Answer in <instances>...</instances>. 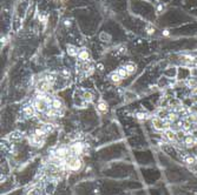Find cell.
Returning <instances> with one entry per match:
<instances>
[{"label": "cell", "instance_id": "cell-1", "mask_svg": "<svg viewBox=\"0 0 197 195\" xmlns=\"http://www.w3.org/2000/svg\"><path fill=\"white\" fill-rule=\"evenodd\" d=\"M83 166V161L80 158L76 156V155H70L66 160H65V167L67 170L71 172H77Z\"/></svg>", "mask_w": 197, "mask_h": 195}, {"label": "cell", "instance_id": "cell-2", "mask_svg": "<svg viewBox=\"0 0 197 195\" xmlns=\"http://www.w3.org/2000/svg\"><path fill=\"white\" fill-rule=\"evenodd\" d=\"M151 121H152L154 128L157 129V130H167V129H169V122L163 120V118H161V116H154L151 119Z\"/></svg>", "mask_w": 197, "mask_h": 195}, {"label": "cell", "instance_id": "cell-3", "mask_svg": "<svg viewBox=\"0 0 197 195\" xmlns=\"http://www.w3.org/2000/svg\"><path fill=\"white\" fill-rule=\"evenodd\" d=\"M85 149V145L83 142H80V141H76L73 145H71L70 146V155H76V156H78V155H80V154L84 152Z\"/></svg>", "mask_w": 197, "mask_h": 195}, {"label": "cell", "instance_id": "cell-4", "mask_svg": "<svg viewBox=\"0 0 197 195\" xmlns=\"http://www.w3.org/2000/svg\"><path fill=\"white\" fill-rule=\"evenodd\" d=\"M45 139H46L45 136H39L34 133V134L28 136V142L33 147H42V145L45 143Z\"/></svg>", "mask_w": 197, "mask_h": 195}, {"label": "cell", "instance_id": "cell-5", "mask_svg": "<svg viewBox=\"0 0 197 195\" xmlns=\"http://www.w3.org/2000/svg\"><path fill=\"white\" fill-rule=\"evenodd\" d=\"M23 113H24V115H26L27 118H32V116H34V115L37 114V111H36V108L33 107V105L31 104V105H27V106H24V107H23Z\"/></svg>", "mask_w": 197, "mask_h": 195}, {"label": "cell", "instance_id": "cell-6", "mask_svg": "<svg viewBox=\"0 0 197 195\" xmlns=\"http://www.w3.org/2000/svg\"><path fill=\"white\" fill-rule=\"evenodd\" d=\"M51 107H52L53 110H56V111H61V110H64V102H63L61 99H59V98H57V97H53Z\"/></svg>", "mask_w": 197, "mask_h": 195}, {"label": "cell", "instance_id": "cell-7", "mask_svg": "<svg viewBox=\"0 0 197 195\" xmlns=\"http://www.w3.org/2000/svg\"><path fill=\"white\" fill-rule=\"evenodd\" d=\"M184 145H185L186 147H194L195 145H197V138L192 136V135L185 136V139H184Z\"/></svg>", "mask_w": 197, "mask_h": 195}, {"label": "cell", "instance_id": "cell-8", "mask_svg": "<svg viewBox=\"0 0 197 195\" xmlns=\"http://www.w3.org/2000/svg\"><path fill=\"white\" fill-rule=\"evenodd\" d=\"M78 59L80 60V61H89V59H90V53H89V51L87 50H80L79 51V54H78Z\"/></svg>", "mask_w": 197, "mask_h": 195}, {"label": "cell", "instance_id": "cell-9", "mask_svg": "<svg viewBox=\"0 0 197 195\" xmlns=\"http://www.w3.org/2000/svg\"><path fill=\"white\" fill-rule=\"evenodd\" d=\"M109 79L112 81L113 84H119L122 80H123V78L117 73V70H114V72H112L110 75H109Z\"/></svg>", "mask_w": 197, "mask_h": 195}, {"label": "cell", "instance_id": "cell-10", "mask_svg": "<svg viewBox=\"0 0 197 195\" xmlns=\"http://www.w3.org/2000/svg\"><path fill=\"white\" fill-rule=\"evenodd\" d=\"M165 133H164V135H165V138L171 141V142H175V141H177V134L175 133V132H172L171 129H167V130H164Z\"/></svg>", "mask_w": 197, "mask_h": 195}, {"label": "cell", "instance_id": "cell-11", "mask_svg": "<svg viewBox=\"0 0 197 195\" xmlns=\"http://www.w3.org/2000/svg\"><path fill=\"white\" fill-rule=\"evenodd\" d=\"M66 50H67V54L70 56H78L79 54V50L73 45H67Z\"/></svg>", "mask_w": 197, "mask_h": 195}, {"label": "cell", "instance_id": "cell-12", "mask_svg": "<svg viewBox=\"0 0 197 195\" xmlns=\"http://www.w3.org/2000/svg\"><path fill=\"white\" fill-rule=\"evenodd\" d=\"M184 162L186 164V165H195L197 162L196 158L194 156V155H191V154H185L183 158Z\"/></svg>", "mask_w": 197, "mask_h": 195}, {"label": "cell", "instance_id": "cell-13", "mask_svg": "<svg viewBox=\"0 0 197 195\" xmlns=\"http://www.w3.org/2000/svg\"><path fill=\"white\" fill-rule=\"evenodd\" d=\"M97 110L99 112H102V113H106L108 110H109V106L104 100H99L98 104H97Z\"/></svg>", "mask_w": 197, "mask_h": 195}, {"label": "cell", "instance_id": "cell-14", "mask_svg": "<svg viewBox=\"0 0 197 195\" xmlns=\"http://www.w3.org/2000/svg\"><path fill=\"white\" fill-rule=\"evenodd\" d=\"M55 189H56V181H51L50 183H47V184H46L45 190H46V194H47V195L53 194V190H55Z\"/></svg>", "mask_w": 197, "mask_h": 195}, {"label": "cell", "instance_id": "cell-15", "mask_svg": "<svg viewBox=\"0 0 197 195\" xmlns=\"http://www.w3.org/2000/svg\"><path fill=\"white\" fill-rule=\"evenodd\" d=\"M10 140H19L23 138V133L21 132H18V130H15V132H12V133H10L8 134V136H7Z\"/></svg>", "mask_w": 197, "mask_h": 195}, {"label": "cell", "instance_id": "cell-16", "mask_svg": "<svg viewBox=\"0 0 197 195\" xmlns=\"http://www.w3.org/2000/svg\"><path fill=\"white\" fill-rule=\"evenodd\" d=\"M123 67L127 70V72L129 73V74H132V73L136 70V68H137V67H136V65H135V64H132V62H127V64H125Z\"/></svg>", "mask_w": 197, "mask_h": 195}, {"label": "cell", "instance_id": "cell-17", "mask_svg": "<svg viewBox=\"0 0 197 195\" xmlns=\"http://www.w3.org/2000/svg\"><path fill=\"white\" fill-rule=\"evenodd\" d=\"M99 39H100V41H103V42H110L112 38H111V35H110L109 33H106V32H102L100 35H99Z\"/></svg>", "mask_w": 197, "mask_h": 195}, {"label": "cell", "instance_id": "cell-18", "mask_svg": "<svg viewBox=\"0 0 197 195\" xmlns=\"http://www.w3.org/2000/svg\"><path fill=\"white\" fill-rule=\"evenodd\" d=\"M83 99H84L85 102L90 104V102L93 101V94H92L91 92H84V94H83Z\"/></svg>", "mask_w": 197, "mask_h": 195}, {"label": "cell", "instance_id": "cell-19", "mask_svg": "<svg viewBox=\"0 0 197 195\" xmlns=\"http://www.w3.org/2000/svg\"><path fill=\"white\" fill-rule=\"evenodd\" d=\"M186 85L191 88H195V87H197V79L196 78H189L186 80Z\"/></svg>", "mask_w": 197, "mask_h": 195}, {"label": "cell", "instance_id": "cell-20", "mask_svg": "<svg viewBox=\"0 0 197 195\" xmlns=\"http://www.w3.org/2000/svg\"><path fill=\"white\" fill-rule=\"evenodd\" d=\"M117 73H118V74H119V75H120V76H122L123 79H125L127 76H129V75H130V74L127 73V70H125L124 67H119V68L117 70Z\"/></svg>", "mask_w": 197, "mask_h": 195}, {"label": "cell", "instance_id": "cell-21", "mask_svg": "<svg viewBox=\"0 0 197 195\" xmlns=\"http://www.w3.org/2000/svg\"><path fill=\"white\" fill-rule=\"evenodd\" d=\"M177 119H178V115H177L176 113H169L168 116H167V120H168L169 122H175Z\"/></svg>", "mask_w": 197, "mask_h": 195}, {"label": "cell", "instance_id": "cell-22", "mask_svg": "<svg viewBox=\"0 0 197 195\" xmlns=\"http://www.w3.org/2000/svg\"><path fill=\"white\" fill-rule=\"evenodd\" d=\"M136 118L138 120H145L148 118V113H144V112H137L136 113Z\"/></svg>", "mask_w": 197, "mask_h": 195}, {"label": "cell", "instance_id": "cell-23", "mask_svg": "<svg viewBox=\"0 0 197 195\" xmlns=\"http://www.w3.org/2000/svg\"><path fill=\"white\" fill-rule=\"evenodd\" d=\"M27 195H42V189L40 188H32Z\"/></svg>", "mask_w": 197, "mask_h": 195}, {"label": "cell", "instance_id": "cell-24", "mask_svg": "<svg viewBox=\"0 0 197 195\" xmlns=\"http://www.w3.org/2000/svg\"><path fill=\"white\" fill-rule=\"evenodd\" d=\"M145 31H146V33H148L149 35H151V34H154V33H155V27H154L152 25H146Z\"/></svg>", "mask_w": 197, "mask_h": 195}, {"label": "cell", "instance_id": "cell-25", "mask_svg": "<svg viewBox=\"0 0 197 195\" xmlns=\"http://www.w3.org/2000/svg\"><path fill=\"white\" fill-rule=\"evenodd\" d=\"M38 19H39V21L42 22V24H46V22H47V16H46V15L39 14V15H38Z\"/></svg>", "mask_w": 197, "mask_h": 195}, {"label": "cell", "instance_id": "cell-26", "mask_svg": "<svg viewBox=\"0 0 197 195\" xmlns=\"http://www.w3.org/2000/svg\"><path fill=\"white\" fill-rule=\"evenodd\" d=\"M190 74H191L192 78H197V67L192 68V70H190Z\"/></svg>", "mask_w": 197, "mask_h": 195}, {"label": "cell", "instance_id": "cell-27", "mask_svg": "<svg viewBox=\"0 0 197 195\" xmlns=\"http://www.w3.org/2000/svg\"><path fill=\"white\" fill-rule=\"evenodd\" d=\"M162 11H164V6H163V5L161 4V5L158 6V8H157V13L161 14V13H162Z\"/></svg>", "mask_w": 197, "mask_h": 195}, {"label": "cell", "instance_id": "cell-28", "mask_svg": "<svg viewBox=\"0 0 197 195\" xmlns=\"http://www.w3.org/2000/svg\"><path fill=\"white\" fill-rule=\"evenodd\" d=\"M6 44H7V38H6V37H2V38H1V45L4 46V45H6Z\"/></svg>", "mask_w": 197, "mask_h": 195}, {"label": "cell", "instance_id": "cell-29", "mask_svg": "<svg viewBox=\"0 0 197 195\" xmlns=\"http://www.w3.org/2000/svg\"><path fill=\"white\" fill-rule=\"evenodd\" d=\"M61 74H63V75H65V76H70V72H69V70H61Z\"/></svg>", "mask_w": 197, "mask_h": 195}, {"label": "cell", "instance_id": "cell-30", "mask_svg": "<svg viewBox=\"0 0 197 195\" xmlns=\"http://www.w3.org/2000/svg\"><path fill=\"white\" fill-rule=\"evenodd\" d=\"M64 25H65L66 27H70V26H71V21H70V20H65V21H64Z\"/></svg>", "mask_w": 197, "mask_h": 195}, {"label": "cell", "instance_id": "cell-31", "mask_svg": "<svg viewBox=\"0 0 197 195\" xmlns=\"http://www.w3.org/2000/svg\"><path fill=\"white\" fill-rule=\"evenodd\" d=\"M169 31H168V29H164V31H163V35H164V37H169Z\"/></svg>", "mask_w": 197, "mask_h": 195}, {"label": "cell", "instance_id": "cell-32", "mask_svg": "<svg viewBox=\"0 0 197 195\" xmlns=\"http://www.w3.org/2000/svg\"><path fill=\"white\" fill-rule=\"evenodd\" d=\"M191 94H192V95H197V87H195V88L192 89V92H191Z\"/></svg>", "mask_w": 197, "mask_h": 195}]
</instances>
